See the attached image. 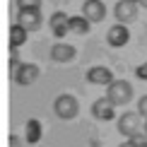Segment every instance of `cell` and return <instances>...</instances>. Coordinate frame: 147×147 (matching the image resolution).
I'll use <instances>...</instances> for the list:
<instances>
[{
	"instance_id": "15",
	"label": "cell",
	"mask_w": 147,
	"mask_h": 147,
	"mask_svg": "<svg viewBox=\"0 0 147 147\" xmlns=\"http://www.w3.org/2000/svg\"><path fill=\"white\" fill-rule=\"evenodd\" d=\"M20 10H41V0H17Z\"/></svg>"
},
{
	"instance_id": "22",
	"label": "cell",
	"mask_w": 147,
	"mask_h": 147,
	"mask_svg": "<svg viewBox=\"0 0 147 147\" xmlns=\"http://www.w3.org/2000/svg\"><path fill=\"white\" fill-rule=\"evenodd\" d=\"M142 128H145V135H147V118H145V123H142Z\"/></svg>"
},
{
	"instance_id": "18",
	"label": "cell",
	"mask_w": 147,
	"mask_h": 147,
	"mask_svg": "<svg viewBox=\"0 0 147 147\" xmlns=\"http://www.w3.org/2000/svg\"><path fill=\"white\" fill-rule=\"evenodd\" d=\"M138 77L140 80H147V65H140V68H138Z\"/></svg>"
},
{
	"instance_id": "19",
	"label": "cell",
	"mask_w": 147,
	"mask_h": 147,
	"mask_svg": "<svg viewBox=\"0 0 147 147\" xmlns=\"http://www.w3.org/2000/svg\"><path fill=\"white\" fill-rule=\"evenodd\" d=\"M10 147H20V138H17V135L10 138Z\"/></svg>"
},
{
	"instance_id": "6",
	"label": "cell",
	"mask_w": 147,
	"mask_h": 147,
	"mask_svg": "<svg viewBox=\"0 0 147 147\" xmlns=\"http://www.w3.org/2000/svg\"><path fill=\"white\" fill-rule=\"evenodd\" d=\"M17 24H22L27 32H36L44 24V17H41V10H20L17 12Z\"/></svg>"
},
{
	"instance_id": "20",
	"label": "cell",
	"mask_w": 147,
	"mask_h": 147,
	"mask_svg": "<svg viewBox=\"0 0 147 147\" xmlns=\"http://www.w3.org/2000/svg\"><path fill=\"white\" fill-rule=\"evenodd\" d=\"M118 147H135V145H133V142H130V140H125V142H121Z\"/></svg>"
},
{
	"instance_id": "9",
	"label": "cell",
	"mask_w": 147,
	"mask_h": 147,
	"mask_svg": "<svg viewBox=\"0 0 147 147\" xmlns=\"http://www.w3.org/2000/svg\"><path fill=\"white\" fill-rule=\"evenodd\" d=\"M106 41H109V46L121 48V46H125L128 41H130V32H128L125 24H113V27L109 29V34H106Z\"/></svg>"
},
{
	"instance_id": "7",
	"label": "cell",
	"mask_w": 147,
	"mask_h": 147,
	"mask_svg": "<svg viewBox=\"0 0 147 147\" xmlns=\"http://www.w3.org/2000/svg\"><path fill=\"white\" fill-rule=\"evenodd\" d=\"M82 17L89 20L92 24H94V22H104V17H106V5H104L101 0H84Z\"/></svg>"
},
{
	"instance_id": "17",
	"label": "cell",
	"mask_w": 147,
	"mask_h": 147,
	"mask_svg": "<svg viewBox=\"0 0 147 147\" xmlns=\"http://www.w3.org/2000/svg\"><path fill=\"white\" fill-rule=\"evenodd\" d=\"M138 113H140V116H145V118H147V94H145L142 99L138 101Z\"/></svg>"
},
{
	"instance_id": "21",
	"label": "cell",
	"mask_w": 147,
	"mask_h": 147,
	"mask_svg": "<svg viewBox=\"0 0 147 147\" xmlns=\"http://www.w3.org/2000/svg\"><path fill=\"white\" fill-rule=\"evenodd\" d=\"M138 3H140V5H142V7L147 10V0H138Z\"/></svg>"
},
{
	"instance_id": "5",
	"label": "cell",
	"mask_w": 147,
	"mask_h": 147,
	"mask_svg": "<svg viewBox=\"0 0 147 147\" xmlns=\"http://www.w3.org/2000/svg\"><path fill=\"white\" fill-rule=\"evenodd\" d=\"M39 75H41L39 65H34V63H22L20 70L12 72V80H15L20 87H29V84L36 82V77H39Z\"/></svg>"
},
{
	"instance_id": "1",
	"label": "cell",
	"mask_w": 147,
	"mask_h": 147,
	"mask_svg": "<svg viewBox=\"0 0 147 147\" xmlns=\"http://www.w3.org/2000/svg\"><path fill=\"white\" fill-rule=\"evenodd\" d=\"M106 96L111 99L113 106H125L133 99V84L125 82V80H113L106 89Z\"/></svg>"
},
{
	"instance_id": "16",
	"label": "cell",
	"mask_w": 147,
	"mask_h": 147,
	"mask_svg": "<svg viewBox=\"0 0 147 147\" xmlns=\"http://www.w3.org/2000/svg\"><path fill=\"white\" fill-rule=\"evenodd\" d=\"M130 142L135 147H147V135H142V133H135V135L130 138Z\"/></svg>"
},
{
	"instance_id": "12",
	"label": "cell",
	"mask_w": 147,
	"mask_h": 147,
	"mask_svg": "<svg viewBox=\"0 0 147 147\" xmlns=\"http://www.w3.org/2000/svg\"><path fill=\"white\" fill-rule=\"evenodd\" d=\"M75 46H70V44H53L51 48V58L56 60V63H70L72 58H75Z\"/></svg>"
},
{
	"instance_id": "11",
	"label": "cell",
	"mask_w": 147,
	"mask_h": 147,
	"mask_svg": "<svg viewBox=\"0 0 147 147\" xmlns=\"http://www.w3.org/2000/svg\"><path fill=\"white\" fill-rule=\"evenodd\" d=\"M87 80L92 84H111L113 82V72L109 70V68H104V65H94V68H89L87 70Z\"/></svg>"
},
{
	"instance_id": "10",
	"label": "cell",
	"mask_w": 147,
	"mask_h": 147,
	"mask_svg": "<svg viewBox=\"0 0 147 147\" xmlns=\"http://www.w3.org/2000/svg\"><path fill=\"white\" fill-rule=\"evenodd\" d=\"M48 24H51V32L56 34L58 39H63V36L70 32V17L65 15V12H53Z\"/></svg>"
},
{
	"instance_id": "3",
	"label": "cell",
	"mask_w": 147,
	"mask_h": 147,
	"mask_svg": "<svg viewBox=\"0 0 147 147\" xmlns=\"http://www.w3.org/2000/svg\"><path fill=\"white\" fill-rule=\"evenodd\" d=\"M138 7H140L138 0H118L113 7V15L118 20V24H130L138 17Z\"/></svg>"
},
{
	"instance_id": "14",
	"label": "cell",
	"mask_w": 147,
	"mask_h": 147,
	"mask_svg": "<svg viewBox=\"0 0 147 147\" xmlns=\"http://www.w3.org/2000/svg\"><path fill=\"white\" fill-rule=\"evenodd\" d=\"M89 29H92V22L84 20L82 15H80V17H70V32H75V34H87Z\"/></svg>"
},
{
	"instance_id": "13",
	"label": "cell",
	"mask_w": 147,
	"mask_h": 147,
	"mask_svg": "<svg viewBox=\"0 0 147 147\" xmlns=\"http://www.w3.org/2000/svg\"><path fill=\"white\" fill-rule=\"evenodd\" d=\"M27 34H29L27 29H24L22 24H17V22H15V24L10 27V46H12V48L22 46L24 41H27Z\"/></svg>"
},
{
	"instance_id": "4",
	"label": "cell",
	"mask_w": 147,
	"mask_h": 147,
	"mask_svg": "<svg viewBox=\"0 0 147 147\" xmlns=\"http://www.w3.org/2000/svg\"><path fill=\"white\" fill-rule=\"evenodd\" d=\"M118 133L125 138H133L135 133H140V113L138 111H123V116H118Z\"/></svg>"
},
{
	"instance_id": "2",
	"label": "cell",
	"mask_w": 147,
	"mask_h": 147,
	"mask_svg": "<svg viewBox=\"0 0 147 147\" xmlns=\"http://www.w3.org/2000/svg\"><path fill=\"white\" fill-rule=\"evenodd\" d=\"M53 111H56L58 118L63 121H72L80 113V101L72 94H60L56 101H53Z\"/></svg>"
},
{
	"instance_id": "8",
	"label": "cell",
	"mask_w": 147,
	"mask_h": 147,
	"mask_svg": "<svg viewBox=\"0 0 147 147\" xmlns=\"http://www.w3.org/2000/svg\"><path fill=\"white\" fill-rule=\"evenodd\" d=\"M113 104H111V99L109 96H101V99H96L94 104H92V116H94L96 121H111L113 118Z\"/></svg>"
}]
</instances>
